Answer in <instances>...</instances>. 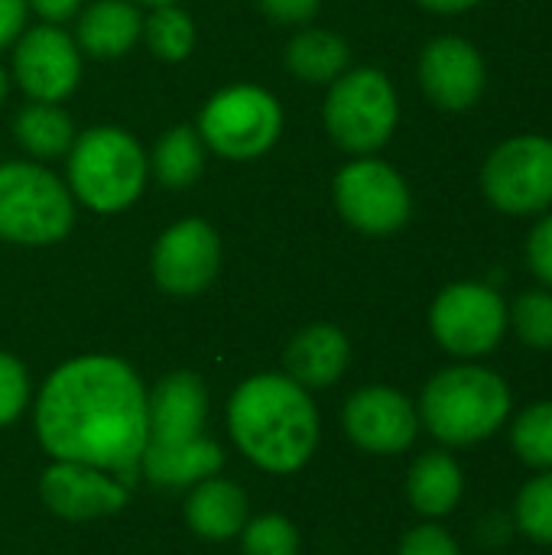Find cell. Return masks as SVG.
Returning <instances> with one entry per match:
<instances>
[{
  "label": "cell",
  "mask_w": 552,
  "mask_h": 555,
  "mask_svg": "<svg viewBox=\"0 0 552 555\" xmlns=\"http://www.w3.org/2000/svg\"><path fill=\"white\" fill-rule=\"evenodd\" d=\"M36 429L55 462L120 475L140 468L146 390L130 364L104 354L62 364L36 403Z\"/></svg>",
  "instance_id": "cell-1"
},
{
  "label": "cell",
  "mask_w": 552,
  "mask_h": 555,
  "mask_svg": "<svg viewBox=\"0 0 552 555\" xmlns=\"http://www.w3.org/2000/svg\"><path fill=\"white\" fill-rule=\"evenodd\" d=\"M238 449L267 472H296L319 442V413L306 387L283 374H260L238 387L228 406Z\"/></svg>",
  "instance_id": "cell-2"
},
{
  "label": "cell",
  "mask_w": 552,
  "mask_h": 555,
  "mask_svg": "<svg viewBox=\"0 0 552 555\" xmlns=\"http://www.w3.org/2000/svg\"><path fill=\"white\" fill-rule=\"evenodd\" d=\"M208 413L205 384L195 374H169L146 397V446L140 472L156 488H185L221 468V449L202 436Z\"/></svg>",
  "instance_id": "cell-3"
},
{
  "label": "cell",
  "mask_w": 552,
  "mask_h": 555,
  "mask_svg": "<svg viewBox=\"0 0 552 555\" xmlns=\"http://www.w3.org/2000/svg\"><path fill=\"white\" fill-rule=\"evenodd\" d=\"M514 413L511 384L475 361L452 364L429 377L420 397V423L449 449L478 446L498 436Z\"/></svg>",
  "instance_id": "cell-4"
},
{
  "label": "cell",
  "mask_w": 552,
  "mask_h": 555,
  "mask_svg": "<svg viewBox=\"0 0 552 555\" xmlns=\"http://www.w3.org/2000/svg\"><path fill=\"white\" fill-rule=\"evenodd\" d=\"M150 156L143 146L114 124L88 127L65 153V185L78 205L94 215L127 211L146 189Z\"/></svg>",
  "instance_id": "cell-5"
},
{
  "label": "cell",
  "mask_w": 552,
  "mask_h": 555,
  "mask_svg": "<svg viewBox=\"0 0 552 555\" xmlns=\"http://www.w3.org/2000/svg\"><path fill=\"white\" fill-rule=\"evenodd\" d=\"M75 195L42 163L13 159L0 166V237L23 247L62 241L75 224Z\"/></svg>",
  "instance_id": "cell-6"
},
{
  "label": "cell",
  "mask_w": 552,
  "mask_h": 555,
  "mask_svg": "<svg viewBox=\"0 0 552 555\" xmlns=\"http://www.w3.org/2000/svg\"><path fill=\"white\" fill-rule=\"evenodd\" d=\"M322 120L335 146L351 156H374L390 143L400 124L397 88L381 68H348L329 85Z\"/></svg>",
  "instance_id": "cell-7"
},
{
  "label": "cell",
  "mask_w": 552,
  "mask_h": 555,
  "mask_svg": "<svg viewBox=\"0 0 552 555\" xmlns=\"http://www.w3.org/2000/svg\"><path fill=\"white\" fill-rule=\"evenodd\" d=\"M195 130L215 156L251 163L280 140L283 107L277 94L260 85H228L205 101Z\"/></svg>",
  "instance_id": "cell-8"
},
{
  "label": "cell",
  "mask_w": 552,
  "mask_h": 555,
  "mask_svg": "<svg viewBox=\"0 0 552 555\" xmlns=\"http://www.w3.org/2000/svg\"><path fill=\"white\" fill-rule=\"evenodd\" d=\"M511 328L508 299L482 280L449 283L429 306V332L459 361L488 358Z\"/></svg>",
  "instance_id": "cell-9"
},
{
  "label": "cell",
  "mask_w": 552,
  "mask_h": 555,
  "mask_svg": "<svg viewBox=\"0 0 552 555\" xmlns=\"http://www.w3.org/2000/svg\"><path fill=\"white\" fill-rule=\"evenodd\" d=\"M482 192L514 218H540L552 208V137L517 133L498 143L482 166Z\"/></svg>",
  "instance_id": "cell-10"
},
{
  "label": "cell",
  "mask_w": 552,
  "mask_h": 555,
  "mask_svg": "<svg viewBox=\"0 0 552 555\" xmlns=\"http://www.w3.org/2000/svg\"><path fill=\"white\" fill-rule=\"evenodd\" d=\"M338 215L368 237L397 234L413 215L407 179L377 156H355L332 182Z\"/></svg>",
  "instance_id": "cell-11"
},
{
  "label": "cell",
  "mask_w": 552,
  "mask_h": 555,
  "mask_svg": "<svg viewBox=\"0 0 552 555\" xmlns=\"http://www.w3.org/2000/svg\"><path fill=\"white\" fill-rule=\"evenodd\" d=\"M10 78L29 101L62 104L81 81V49L55 23L26 26L13 42Z\"/></svg>",
  "instance_id": "cell-12"
},
{
  "label": "cell",
  "mask_w": 552,
  "mask_h": 555,
  "mask_svg": "<svg viewBox=\"0 0 552 555\" xmlns=\"http://www.w3.org/2000/svg\"><path fill=\"white\" fill-rule=\"evenodd\" d=\"M153 280L172 296H195L211 286L221 267L218 231L202 218H182L169 224L153 247Z\"/></svg>",
  "instance_id": "cell-13"
},
{
  "label": "cell",
  "mask_w": 552,
  "mask_h": 555,
  "mask_svg": "<svg viewBox=\"0 0 552 555\" xmlns=\"http://www.w3.org/2000/svg\"><path fill=\"white\" fill-rule=\"evenodd\" d=\"M420 88L423 94L449 114L472 111L488 85V68L475 42L465 36H436L420 52Z\"/></svg>",
  "instance_id": "cell-14"
},
{
  "label": "cell",
  "mask_w": 552,
  "mask_h": 555,
  "mask_svg": "<svg viewBox=\"0 0 552 555\" xmlns=\"http://www.w3.org/2000/svg\"><path fill=\"white\" fill-rule=\"evenodd\" d=\"M345 429L374 455H400L416 442L420 410L394 387H364L345 403Z\"/></svg>",
  "instance_id": "cell-15"
},
{
  "label": "cell",
  "mask_w": 552,
  "mask_h": 555,
  "mask_svg": "<svg viewBox=\"0 0 552 555\" xmlns=\"http://www.w3.org/2000/svg\"><path fill=\"white\" fill-rule=\"evenodd\" d=\"M130 491L117 485L101 468L75 465V462H55L42 475V501L59 517L68 520H91L104 514H117L127 504Z\"/></svg>",
  "instance_id": "cell-16"
},
{
  "label": "cell",
  "mask_w": 552,
  "mask_h": 555,
  "mask_svg": "<svg viewBox=\"0 0 552 555\" xmlns=\"http://www.w3.org/2000/svg\"><path fill=\"white\" fill-rule=\"evenodd\" d=\"M75 20V42L91 59H120L143 36V13L133 0H91Z\"/></svg>",
  "instance_id": "cell-17"
},
{
  "label": "cell",
  "mask_w": 552,
  "mask_h": 555,
  "mask_svg": "<svg viewBox=\"0 0 552 555\" xmlns=\"http://www.w3.org/2000/svg\"><path fill=\"white\" fill-rule=\"evenodd\" d=\"M348 358H351V348L342 328L309 325L290 341L283 361H286L290 380L309 390V387H332L345 374Z\"/></svg>",
  "instance_id": "cell-18"
},
{
  "label": "cell",
  "mask_w": 552,
  "mask_h": 555,
  "mask_svg": "<svg viewBox=\"0 0 552 555\" xmlns=\"http://www.w3.org/2000/svg\"><path fill=\"white\" fill-rule=\"evenodd\" d=\"M407 498L426 520L449 517L465 498V472L449 452H426L410 465Z\"/></svg>",
  "instance_id": "cell-19"
},
{
  "label": "cell",
  "mask_w": 552,
  "mask_h": 555,
  "mask_svg": "<svg viewBox=\"0 0 552 555\" xmlns=\"http://www.w3.org/2000/svg\"><path fill=\"white\" fill-rule=\"evenodd\" d=\"M185 517H189V527L202 540H231L234 533L244 530L247 498L231 481L205 478L192 491V498L185 504Z\"/></svg>",
  "instance_id": "cell-20"
},
{
  "label": "cell",
  "mask_w": 552,
  "mask_h": 555,
  "mask_svg": "<svg viewBox=\"0 0 552 555\" xmlns=\"http://www.w3.org/2000/svg\"><path fill=\"white\" fill-rule=\"evenodd\" d=\"M348 62L351 49L332 29L306 26L286 46V68L306 85H332L342 72H348Z\"/></svg>",
  "instance_id": "cell-21"
},
{
  "label": "cell",
  "mask_w": 552,
  "mask_h": 555,
  "mask_svg": "<svg viewBox=\"0 0 552 555\" xmlns=\"http://www.w3.org/2000/svg\"><path fill=\"white\" fill-rule=\"evenodd\" d=\"M13 137L23 153L33 159H59L72 150L75 143V124L65 114L62 104H46V101H29L16 111L13 117Z\"/></svg>",
  "instance_id": "cell-22"
},
{
  "label": "cell",
  "mask_w": 552,
  "mask_h": 555,
  "mask_svg": "<svg viewBox=\"0 0 552 555\" xmlns=\"http://www.w3.org/2000/svg\"><path fill=\"white\" fill-rule=\"evenodd\" d=\"M205 163L208 146L202 133L189 124H176L156 140L150 153V176H156V182L166 189H189L202 179Z\"/></svg>",
  "instance_id": "cell-23"
},
{
  "label": "cell",
  "mask_w": 552,
  "mask_h": 555,
  "mask_svg": "<svg viewBox=\"0 0 552 555\" xmlns=\"http://www.w3.org/2000/svg\"><path fill=\"white\" fill-rule=\"evenodd\" d=\"M511 449L530 472H552V400L527 403L511 413Z\"/></svg>",
  "instance_id": "cell-24"
},
{
  "label": "cell",
  "mask_w": 552,
  "mask_h": 555,
  "mask_svg": "<svg viewBox=\"0 0 552 555\" xmlns=\"http://www.w3.org/2000/svg\"><path fill=\"white\" fill-rule=\"evenodd\" d=\"M150 52L163 62H182L192 46H195V23L192 16L179 7H153L150 16H143V36Z\"/></svg>",
  "instance_id": "cell-25"
},
{
  "label": "cell",
  "mask_w": 552,
  "mask_h": 555,
  "mask_svg": "<svg viewBox=\"0 0 552 555\" xmlns=\"http://www.w3.org/2000/svg\"><path fill=\"white\" fill-rule=\"evenodd\" d=\"M514 530L537 546H552V472H534L517 491Z\"/></svg>",
  "instance_id": "cell-26"
},
{
  "label": "cell",
  "mask_w": 552,
  "mask_h": 555,
  "mask_svg": "<svg viewBox=\"0 0 552 555\" xmlns=\"http://www.w3.org/2000/svg\"><path fill=\"white\" fill-rule=\"evenodd\" d=\"M511 328L530 351H552V289H527L511 306Z\"/></svg>",
  "instance_id": "cell-27"
},
{
  "label": "cell",
  "mask_w": 552,
  "mask_h": 555,
  "mask_svg": "<svg viewBox=\"0 0 552 555\" xmlns=\"http://www.w3.org/2000/svg\"><path fill=\"white\" fill-rule=\"evenodd\" d=\"M299 537L283 517H257L244 530V555H296Z\"/></svg>",
  "instance_id": "cell-28"
},
{
  "label": "cell",
  "mask_w": 552,
  "mask_h": 555,
  "mask_svg": "<svg viewBox=\"0 0 552 555\" xmlns=\"http://www.w3.org/2000/svg\"><path fill=\"white\" fill-rule=\"evenodd\" d=\"M26 397H29V377L23 364L0 351V426L13 423L23 413Z\"/></svg>",
  "instance_id": "cell-29"
},
{
  "label": "cell",
  "mask_w": 552,
  "mask_h": 555,
  "mask_svg": "<svg viewBox=\"0 0 552 555\" xmlns=\"http://www.w3.org/2000/svg\"><path fill=\"white\" fill-rule=\"evenodd\" d=\"M524 257H527L530 273L547 289H552V211H543L537 218V224L530 228L527 244H524Z\"/></svg>",
  "instance_id": "cell-30"
},
{
  "label": "cell",
  "mask_w": 552,
  "mask_h": 555,
  "mask_svg": "<svg viewBox=\"0 0 552 555\" xmlns=\"http://www.w3.org/2000/svg\"><path fill=\"white\" fill-rule=\"evenodd\" d=\"M397 555H462L455 537L449 530H442L439 524H420L413 527L403 540H400V550Z\"/></svg>",
  "instance_id": "cell-31"
},
{
  "label": "cell",
  "mask_w": 552,
  "mask_h": 555,
  "mask_svg": "<svg viewBox=\"0 0 552 555\" xmlns=\"http://www.w3.org/2000/svg\"><path fill=\"white\" fill-rule=\"evenodd\" d=\"M257 7L277 20V23H286V26H303L309 20H316L322 0H257Z\"/></svg>",
  "instance_id": "cell-32"
},
{
  "label": "cell",
  "mask_w": 552,
  "mask_h": 555,
  "mask_svg": "<svg viewBox=\"0 0 552 555\" xmlns=\"http://www.w3.org/2000/svg\"><path fill=\"white\" fill-rule=\"evenodd\" d=\"M26 20H29L26 0H0V49L20 39V33L26 29Z\"/></svg>",
  "instance_id": "cell-33"
},
{
  "label": "cell",
  "mask_w": 552,
  "mask_h": 555,
  "mask_svg": "<svg viewBox=\"0 0 552 555\" xmlns=\"http://www.w3.org/2000/svg\"><path fill=\"white\" fill-rule=\"evenodd\" d=\"M29 10L42 20V23H68L81 13V0H26Z\"/></svg>",
  "instance_id": "cell-34"
},
{
  "label": "cell",
  "mask_w": 552,
  "mask_h": 555,
  "mask_svg": "<svg viewBox=\"0 0 552 555\" xmlns=\"http://www.w3.org/2000/svg\"><path fill=\"white\" fill-rule=\"evenodd\" d=\"M413 3H420V7L429 10V13H446V16H452V13H465V10L478 7L482 0H413Z\"/></svg>",
  "instance_id": "cell-35"
},
{
  "label": "cell",
  "mask_w": 552,
  "mask_h": 555,
  "mask_svg": "<svg viewBox=\"0 0 552 555\" xmlns=\"http://www.w3.org/2000/svg\"><path fill=\"white\" fill-rule=\"evenodd\" d=\"M7 91H10V72H7V68H3V62H0V104H3Z\"/></svg>",
  "instance_id": "cell-36"
},
{
  "label": "cell",
  "mask_w": 552,
  "mask_h": 555,
  "mask_svg": "<svg viewBox=\"0 0 552 555\" xmlns=\"http://www.w3.org/2000/svg\"><path fill=\"white\" fill-rule=\"evenodd\" d=\"M133 3H137V7H150V10H153V7H169V3H179V0H133Z\"/></svg>",
  "instance_id": "cell-37"
}]
</instances>
